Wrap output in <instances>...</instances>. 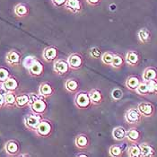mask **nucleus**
Instances as JSON below:
<instances>
[{
  "label": "nucleus",
  "mask_w": 157,
  "mask_h": 157,
  "mask_svg": "<svg viewBox=\"0 0 157 157\" xmlns=\"http://www.w3.org/2000/svg\"><path fill=\"white\" fill-rule=\"evenodd\" d=\"M30 102L29 108L31 109L32 112L38 115H44L48 109V103L46 101V98L40 95L39 94H30Z\"/></svg>",
  "instance_id": "nucleus-1"
},
{
  "label": "nucleus",
  "mask_w": 157,
  "mask_h": 157,
  "mask_svg": "<svg viewBox=\"0 0 157 157\" xmlns=\"http://www.w3.org/2000/svg\"><path fill=\"white\" fill-rule=\"evenodd\" d=\"M74 104L79 109H89L93 104L89 96V93L85 91H78L74 98Z\"/></svg>",
  "instance_id": "nucleus-2"
},
{
  "label": "nucleus",
  "mask_w": 157,
  "mask_h": 157,
  "mask_svg": "<svg viewBox=\"0 0 157 157\" xmlns=\"http://www.w3.org/2000/svg\"><path fill=\"white\" fill-rule=\"evenodd\" d=\"M53 131V126L52 123L48 120H41L40 124L38 125L37 128L35 129V133L40 137L47 138L49 137Z\"/></svg>",
  "instance_id": "nucleus-3"
},
{
  "label": "nucleus",
  "mask_w": 157,
  "mask_h": 157,
  "mask_svg": "<svg viewBox=\"0 0 157 157\" xmlns=\"http://www.w3.org/2000/svg\"><path fill=\"white\" fill-rule=\"evenodd\" d=\"M143 115L140 113L137 108H131L128 109L125 113V121L128 125L136 126L138 125L142 121Z\"/></svg>",
  "instance_id": "nucleus-4"
},
{
  "label": "nucleus",
  "mask_w": 157,
  "mask_h": 157,
  "mask_svg": "<svg viewBox=\"0 0 157 157\" xmlns=\"http://www.w3.org/2000/svg\"><path fill=\"white\" fill-rule=\"evenodd\" d=\"M67 60L68 62V65L71 68V70H79L83 67L84 66V57L82 54L77 53V52H74L72 54H70L68 56V58L67 59Z\"/></svg>",
  "instance_id": "nucleus-5"
},
{
  "label": "nucleus",
  "mask_w": 157,
  "mask_h": 157,
  "mask_svg": "<svg viewBox=\"0 0 157 157\" xmlns=\"http://www.w3.org/2000/svg\"><path fill=\"white\" fill-rule=\"evenodd\" d=\"M41 120H42V116L40 115L34 114V113L29 114L24 118V125L29 130L35 131V129Z\"/></svg>",
  "instance_id": "nucleus-6"
},
{
  "label": "nucleus",
  "mask_w": 157,
  "mask_h": 157,
  "mask_svg": "<svg viewBox=\"0 0 157 157\" xmlns=\"http://www.w3.org/2000/svg\"><path fill=\"white\" fill-rule=\"evenodd\" d=\"M70 69L71 68H70V67L68 65L67 60L59 59L54 61L53 70L56 74H58L59 75H67V73L69 72Z\"/></svg>",
  "instance_id": "nucleus-7"
},
{
  "label": "nucleus",
  "mask_w": 157,
  "mask_h": 157,
  "mask_svg": "<svg viewBox=\"0 0 157 157\" xmlns=\"http://www.w3.org/2000/svg\"><path fill=\"white\" fill-rule=\"evenodd\" d=\"M43 59L46 62H54L58 59L59 57V49L55 46H48L43 50L42 54Z\"/></svg>",
  "instance_id": "nucleus-8"
},
{
  "label": "nucleus",
  "mask_w": 157,
  "mask_h": 157,
  "mask_svg": "<svg viewBox=\"0 0 157 157\" xmlns=\"http://www.w3.org/2000/svg\"><path fill=\"white\" fill-rule=\"evenodd\" d=\"M64 8L72 13L77 14L83 10V5L81 0H67Z\"/></svg>",
  "instance_id": "nucleus-9"
},
{
  "label": "nucleus",
  "mask_w": 157,
  "mask_h": 157,
  "mask_svg": "<svg viewBox=\"0 0 157 157\" xmlns=\"http://www.w3.org/2000/svg\"><path fill=\"white\" fill-rule=\"evenodd\" d=\"M137 109L144 117H152L155 112V108L151 102L143 101L137 105Z\"/></svg>",
  "instance_id": "nucleus-10"
},
{
  "label": "nucleus",
  "mask_w": 157,
  "mask_h": 157,
  "mask_svg": "<svg viewBox=\"0 0 157 157\" xmlns=\"http://www.w3.org/2000/svg\"><path fill=\"white\" fill-rule=\"evenodd\" d=\"M75 145L80 149L85 150L90 146V138L85 134H79L75 138Z\"/></svg>",
  "instance_id": "nucleus-11"
},
{
  "label": "nucleus",
  "mask_w": 157,
  "mask_h": 157,
  "mask_svg": "<svg viewBox=\"0 0 157 157\" xmlns=\"http://www.w3.org/2000/svg\"><path fill=\"white\" fill-rule=\"evenodd\" d=\"M125 61L130 67H136L140 62V55L136 50H129L125 56Z\"/></svg>",
  "instance_id": "nucleus-12"
},
{
  "label": "nucleus",
  "mask_w": 157,
  "mask_h": 157,
  "mask_svg": "<svg viewBox=\"0 0 157 157\" xmlns=\"http://www.w3.org/2000/svg\"><path fill=\"white\" fill-rule=\"evenodd\" d=\"M88 93H89V96H90L93 105H100L104 101V97L101 90L97 88H94L90 90Z\"/></svg>",
  "instance_id": "nucleus-13"
},
{
  "label": "nucleus",
  "mask_w": 157,
  "mask_h": 157,
  "mask_svg": "<svg viewBox=\"0 0 157 157\" xmlns=\"http://www.w3.org/2000/svg\"><path fill=\"white\" fill-rule=\"evenodd\" d=\"M38 94L40 95H41L44 98H48V97L52 96L55 94V89L52 86V85L48 82H44L39 87V92Z\"/></svg>",
  "instance_id": "nucleus-14"
},
{
  "label": "nucleus",
  "mask_w": 157,
  "mask_h": 157,
  "mask_svg": "<svg viewBox=\"0 0 157 157\" xmlns=\"http://www.w3.org/2000/svg\"><path fill=\"white\" fill-rule=\"evenodd\" d=\"M27 70L32 76H40L44 72V66L40 61L36 59Z\"/></svg>",
  "instance_id": "nucleus-15"
},
{
  "label": "nucleus",
  "mask_w": 157,
  "mask_h": 157,
  "mask_svg": "<svg viewBox=\"0 0 157 157\" xmlns=\"http://www.w3.org/2000/svg\"><path fill=\"white\" fill-rule=\"evenodd\" d=\"M79 87H80V83L76 78H73V77L67 78L65 82V89L69 94H75L79 91Z\"/></svg>",
  "instance_id": "nucleus-16"
},
{
  "label": "nucleus",
  "mask_w": 157,
  "mask_h": 157,
  "mask_svg": "<svg viewBox=\"0 0 157 157\" xmlns=\"http://www.w3.org/2000/svg\"><path fill=\"white\" fill-rule=\"evenodd\" d=\"M2 88L6 92H15L19 87V82L15 77L10 76L7 80H6L3 84H1Z\"/></svg>",
  "instance_id": "nucleus-17"
},
{
  "label": "nucleus",
  "mask_w": 157,
  "mask_h": 157,
  "mask_svg": "<svg viewBox=\"0 0 157 157\" xmlns=\"http://www.w3.org/2000/svg\"><path fill=\"white\" fill-rule=\"evenodd\" d=\"M6 63L11 65V66H18L21 64L22 59H21V54L16 51V50H11L6 54Z\"/></svg>",
  "instance_id": "nucleus-18"
},
{
  "label": "nucleus",
  "mask_w": 157,
  "mask_h": 157,
  "mask_svg": "<svg viewBox=\"0 0 157 157\" xmlns=\"http://www.w3.org/2000/svg\"><path fill=\"white\" fill-rule=\"evenodd\" d=\"M5 151L10 156L17 155L20 152V145L15 140H9L5 145Z\"/></svg>",
  "instance_id": "nucleus-19"
},
{
  "label": "nucleus",
  "mask_w": 157,
  "mask_h": 157,
  "mask_svg": "<svg viewBox=\"0 0 157 157\" xmlns=\"http://www.w3.org/2000/svg\"><path fill=\"white\" fill-rule=\"evenodd\" d=\"M141 138V132L136 128H131L128 130H127V135H126V139L129 141L130 143H138Z\"/></svg>",
  "instance_id": "nucleus-20"
},
{
  "label": "nucleus",
  "mask_w": 157,
  "mask_h": 157,
  "mask_svg": "<svg viewBox=\"0 0 157 157\" xmlns=\"http://www.w3.org/2000/svg\"><path fill=\"white\" fill-rule=\"evenodd\" d=\"M140 151H141V157H152L155 155V149L153 145L148 143H141L139 144Z\"/></svg>",
  "instance_id": "nucleus-21"
},
{
  "label": "nucleus",
  "mask_w": 157,
  "mask_h": 157,
  "mask_svg": "<svg viewBox=\"0 0 157 157\" xmlns=\"http://www.w3.org/2000/svg\"><path fill=\"white\" fill-rule=\"evenodd\" d=\"M142 80L145 82H149L153 80H157V70L155 67H146L143 75H142Z\"/></svg>",
  "instance_id": "nucleus-22"
},
{
  "label": "nucleus",
  "mask_w": 157,
  "mask_h": 157,
  "mask_svg": "<svg viewBox=\"0 0 157 157\" xmlns=\"http://www.w3.org/2000/svg\"><path fill=\"white\" fill-rule=\"evenodd\" d=\"M141 81L142 80H140V78L138 76H136V75H131V76H129V77L127 78V80L125 82V85H126V87L128 90L135 92L136 89L137 88V86L141 83Z\"/></svg>",
  "instance_id": "nucleus-23"
},
{
  "label": "nucleus",
  "mask_w": 157,
  "mask_h": 157,
  "mask_svg": "<svg viewBox=\"0 0 157 157\" xmlns=\"http://www.w3.org/2000/svg\"><path fill=\"white\" fill-rule=\"evenodd\" d=\"M112 137L116 140V141H123L126 139V135H127V130L125 129V128L118 126L116 128H113L112 130Z\"/></svg>",
  "instance_id": "nucleus-24"
},
{
  "label": "nucleus",
  "mask_w": 157,
  "mask_h": 157,
  "mask_svg": "<svg viewBox=\"0 0 157 157\" xmlns=\"http://www.w3.org/2000/svg\"><path fill=\"white\" fill-rule=\"evenodd\" d=\"M137 37L141 43L146 44L151 40V33L146 28H142L137 32Z\"/></svg>",
  "instance_id": "nucleus-25"
},
{
  "label": "nucleus",
  "mask_w": 157,
  "mask_h": 157,
  "mask_svg": "<svg viewBox=\"0 0 157 157\" xmlns=\"http://www.w3.org/2000/svg\"><path fill=\"white\" fill-rule=\"evenodd\" d=\"M5 105L6 107L12 108L16 107V95L13 92H6L5 94Z\"/></svg>",
  "instance_id": "nucleus-26"
},
{
  "label": "nucleus",
  "mask_w": 157,
  "mask_h": 157,
  "mask_svg": "<svg viewBox=\"0 0 157 157\" xmlns=\"http://www.w3.org/2000/svg\"><path fill=\"white\" fill-rule=\"evenodd\" d=\"M125 63H126L125 58L122 55H121V54L115 53L110 67H113V68H115V69H119V68H121V67H122L125 65Z\"/></svg>",
  "instance_id": "nucleus-27"
},
{
  "label": "nucleus",
  "mask_w": 157,
  "mask_h": 157,
  "mask_svg": "<svg viewBox=\"0 0 157 157\" xmlns=\"http://www.w3.org/2000/svg\"><path fill=\"white\" fill-rule=\"evenodd\" d=\"M29 102H30L29 94L16 95V107L17 108H24L26 106H29Z\"/></svg>",
  "instance_id": "nucleus-28"
},
{
  "label": "nucleus",
  "mask_w": 157,
  "mask_h": 157,
  "mask_svg": "<svg viewBox=\"0 0 157 157\" xmlns=\"http://www.w3.org/2000/svg\"><path fill=\"white\" fill-rule=\"evenodd\" d=\"M14 13L18 16V17H24L26 15H28L29 13V8L25 4H18L15 6L14 7Z\"/></svg>",
  "instance_id": "nucleus-29"
},
{
  "label": "nucleus",
  "mask_w": 157,
  "mask_h": 157,
  "mask_svg": "<svg viewBox=\"0 0 157 157\" xmlns=\"http://www.w3.org/2000/svg\"><path fill=\"white\" fill-rule=\"evenodd\" d=\"M137 94L141 95V96H146L148 94H150V91H149V86L147 82L145 81H141V83L137 86V88L135 91Z\"/></svg>",
  "instance_id": "nucleus-30"
},
{
  "label": "nucleus",
  "mask_w": 157,
  "mask_h": 157,
  "mask_svg": "<svg viewBox=\"0 0 157 157\" xmlns=\"http://www.w3.org/2000/svg\"><path fill=\"white\" fill-rule=\"evenodd\" d=\"M128 155L129 157H141V151L137 143H132L128 148Z\"/></svg>",
  "instance_id": "nucleus-31"
},
{
  "label": "nucleus",
  "mask_w": 157,
  "mask_h": 157,
  "mask_svg": "<svg viewBox=\"0 0 157 157\" xmlns=\"http://www.w3.org/2000/svg\"><path fill=\"white\" fill-rule=\"evenodd\" d=\"M109 155L111 157H120L123 155V148L121 145H112L109 146Z\"/></svg>",
  "instance_id": "nucleus-32"
},
{
  "label": "nucleus",
  "mask_w": 157,
  "mask_h": 157,
  "mask_svg": "<svg viewBox=\"0 0 157 157\" xmlns=\"http://www.w3.org/2000/svg\"><path fill=\"white\" fill-rule=\"evenodd\" d=\"M115 53L111 52V51H105L102 53L101 60L102 62V64H104L105 66H111V63L113 60Z\"/></svg>",
  "instance_id": "nucleus-33"
},
{
  "label": "nucleus",
  "mask_w": 157,
  "mask_h": 157,
  "mask_svg": "<svg viewBox=\"0 0 157 157\" xmlns=\"http://www.w3.org/2000/svg\"><path fill=\"white\" fill-rule=\"evenodd\" d=\"M102 51L101 49L98 47H92L89 50V54H90V57L92 59H101V55H102Z\"/></svg>",
  "instance_id": "nucleus-34"
},
{
  "label": "nucleus",
  "mask_w": 157,
  "mask_h": 157,
  "mask_svg": "<svg viewBox=\"0 0 157 157\" xmlns=\"http://www.w3.org/2000/svg\"><path fill=\"white\" fill-rule=\"evenodd\" d=\"M11 76V74L6 67H0V84H3Z\"/></svg>",
  "instance_id": "nucleus-35"
},
{
  "label": "nucleus",
  "mask_w": 157,
  "mask_h": 157,
  "mask_svg": "<svg viewBox=\"0 0 157 157\" xmlns=\"http://www.w3.org/2000/svg\"><path fill=\"white\" fill-rule=\"evenodd\" d=\"M110 95H111V98H112L113 101H118L121 100L122 97H123V91L121 90V88H114L111 91Z\"/></svg>",
  "instance_id": "nucleus-36"
},
{
  "label": "nucleus",
  "mask_w": 157,
  "mask_h": 157,
  "mask_svg": "<svg viewBox=\"0 0 157 157\" xmlns=\"http://www.w3.org/2000/svg\"><path fill=\"white\" fill-rule=\"evenodd\" d=\"M35 59H36V58L33 57V56H27V57H25L24 59H23V61H22L23 66H24L26 69H28V68L32 66V64L35 61Z\"/></svg>",
  "instance_id": "nucleus-37"
},
{
  "label": "nucleus",
  "mask_w": 157,
  "mask_h": 157,
  "mask_svg": "<svg viewBox=\"0 0 157 157\" xmlns=\"http://www.w3.org/2000/svg\"><path fill=\"white\" fill-rule=\"evenodd\" d=\"M51 2H52L54 6L60 8V7H64L65 6V5L67 3V0H51Z\"/></svg>",
  "instance_id": "nucleus-38"
},
{
  "label": "nucleus",
  "mask_w": 157,
  "mask_h": 157,
  "mask_svg": "<svg viewBox=\"0 0 157 157\" xmlns=\"http://www.w3.org/2000/svg\"><path fill=\"white\" fill-rule=\"evenodd\" d=\"M87 1V3L90 5V6H99L100 4H101V0H86Z\"/></svg>",
  "instance_id": "nucleus-39"
},
{
  "label": "nucleus",
  "mask_w": 157,
  "mask_h": 157,
  "mask_svg": "<svg viewBox=\"0 0 157 157\" xmlns=\"http://www.w3.org/2000/svg\"><path fill=\"white\" fill-rule=\"evenodd\" d=\"M4 106H6L5 105V94L0 93V109L3 108Z\"/></svg>",
  "instance_id": "nucleus-40"
},
{
  "label": "nucleus",
  "mask_w": 157,
  "mask_h": 157,
  "mask_svg": "<svg viewBox=\"0 0 157 157\" xmlns=\"http://www.w3.org/2000/svg\"><path fill=\"white\" fill-rule=\"evenodd\" d=\"M154 94H157V80L155 82V87H154Z\"/></svg>",
  "instance_id": "nucleus-41"
},
{
  "label": "nucleus",
  "mask_w": 157,
  "mask_h": 157,
  "mask_svg": "<svg viewBox=\"0 0 157 157\" xmlns=\"http://www.w3.org/2000/svg\"><path fill=\"white\" fill-rule=\"evenodd\" d=\"M76 156L77 157H82V156L87 157L88 156V155H87V154H77V155H76Z\"/></svg>",
  "instance_id": "nucleus-42"
}]
</instances>
